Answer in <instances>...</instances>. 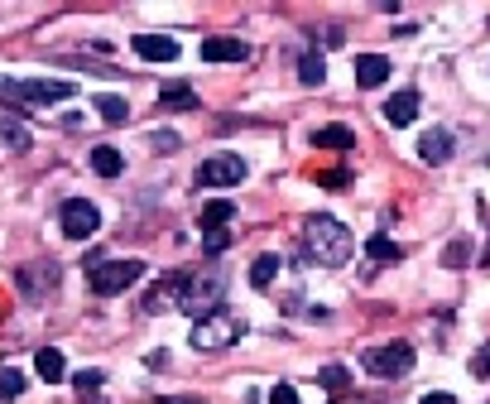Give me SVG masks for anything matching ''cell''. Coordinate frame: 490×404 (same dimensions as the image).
Wrapping results in <instances>:
<instances>
[{
  "instance_id": "8fae6325",
  "label": "cell",
  "mask_w": 490,
  "mask_h": 404,
  "mask_svg": "<svg viewBox=\"0 0 490 404\" xmlns=\"http://www.w3.org/2000/svg\"><path fill=\"white\" fill-rule=\"evenodd\" d=\"M130 44H135L139 58H149V63H174L178 58V39L174 34H139V39H130Z\"/></svg>"
},
{
  "instance_id": "ffe728a7",
  "label": "cell",
  "mask_w": 490,
  "mask_h": 404,
  "mask_svg": "<svg viewBox=\"0 0 490 404\" xmlns=\"http://www.w3.org/2000/svg\"><path fill=\"white\" fill-rule=\"evenodd\" d=\"M236 217V202H227V198H212L202 207V231H227V221Z\"/></svg>"
},
{
  "instance_id": "9a60e30c",
  "label": "cell",
  "mask_w": 490,
  "mask_h": 404,
  "mask_svg": "<svg viewBox=\"0 0 490 404\" xmlns=\"http://www.w3.org/2000/svg\"><path fill=\"white\" fill-rule=\"evenodd\" d=\"M92 106H96V116H106V125H130V102L116 92H96Z\"/></svg>"
},
{
  "instance_id": "1f68e13d",
  "label": "cell",
  "mask_w": 490,
  "mask_h": 404,
  "mask_svg": "<svg viewBox=\"0 0 490 404\" xmlns=\"http://www.w3.org/2000/svg\"><path fill=\"white\" fill-rule=\"evenodd\" d=\"M202 246L212 250V256H221V250L231 246V231H207V236H202Z\"/></svg>"
},
{
  "instance_id": "4dcf8cb0",
  "label": "cell",
  "mask_w": 490,
  "mask_h": 404,
  "mask_svg": "<svg viewBox=\"0 0 490 404\" xmlns=\"http://www.w3.org/2000/svg\"><path fill=\"white\" fill-rule=\"evenodd\" d=\"M471 375H481V381H490V342H486L481 352L471 356Z\"/></svg>"
},
{
  "instance_id": "cb8c5ba5",
  "label": "cell",
  "mask_w": 490,
  "mask_h": 404,
  "mask_svg": "<svg viewBox=\"0 0 490 404\" xmlns=\"http://www.w3.org/2000/svg\"><path fill=\"white\" fill-rule=\"evenodd\" d=\"M73 385H77V400H82V404H102V385H106V375H102V371H77V375H73Z\"/></svg>"
},
{
  "instance_id": "484cf974",
  "label": "cell",
  "mask_w": 490,
  "mask_h": 404,
  "mask_svg": "<svg viewBox=\"0 0 490 404\" xmlns=\"http://www.w3.org/2000/svg\"><path fill=\"white\" fill-rule=\"evenodd\" d=\"M279 270H284V260H279V256H260L255 265H250V284H255V289H270Z\"/></svg>"
},
{
  "instance_id": "8992f818",
  "label": "cell",
  "mask_w": 490,
  "mask_h": 404,
  "mask_svg": "<svg viewBox=\"0 0 490 404\" xmlns=\"http://www.w3.org/2000/svg\"><path fill=\"white\" fill-rule=\"evenodd\" d=\"M414 346L409 342H385V346H370L366 356H361V366H366L370 375H385V381H399V375L414 371Z\"/></svg>"
},
{
  "instance_id": "d6a6232c",
  "label": "cell",
  "mask_w": 490,
  "mask_h": 404,
  "mask_svg": "<svg viewBox=\"0 0 490 404\" xmlns=\"http://www.w3.org/2000/svg\"><path fill=\"white\" fill-rule=\"evenodd\" d=\"M322 184H327V188H346V184H352V174H346V169H332V174H322Z\"/></svg>"
},
{
  "instance_id": "9c48e42d",
  "label": "cell",
  "mask_w": 490,
  "mask_h": 404,
  "mask_svg": "<svg viewBox=\"0 0 490 404\" xmlns=\"http://www.w3.org/2000/svg\"><path fill=\"white\" fill-rule=\"evenodd\" d=\"M241 178H245V159L241 155H212L198 169L202 188H231V184H241Z\"/></svg>"
},
{
  "instance_id": "e0dca14e",
  "label": "cell",
  "mask_w": 490,
  "mask_h": 404,
  "mask_svg": "<svg viewBox=\"0 0 490 404\" xmlns=\"http://www.w3.org/2000/svg\"><path fill=\"white\" fill-rule=\"evenodd\" d=\"M0 149H5V155H24V149H30V130L20 125V116L15 121L0 116Z\"/></svg>"
},
{
  "instance_id": "277c9868",
  "label": "cell",
  "mask_w": 490,
  "mask_h": 404,
  "mask_svg": "<svg viewBox=\"0 0 490 404\" xmlns=\"http://www.w3.org/2000/svg\"><path fill=\"white\" fill-rule=\"evenodd\" d=\"M0 96H5V102H20V106H53V102H73L77 82H44V77L15 82V77H0Z\"/></svg>"
},
{
  "instance_id": "2e32d148",
  "label": "cell",
  "mask_w": 490,
  "mask_h": 404,
  "mask_svg": "<svg viewBox=\"0 0 490 404\" xmlns=\"http://www.w3.org/2000/svg\"><path fill=\"white\" fill-rule=\"evenodd\" d=\"M34 371H39V381L58 385L63 375H67V361H63L58 346H44V352H34Z\"/></svg>"
},
{
  "instance_id": "74e56055",
  "label": "cell",
  "mask_w": 490,
  "mask_h": 404,
  "mask_svg": "<svg viewBox=\"0 0 490 404\" xmlns=\"http://www.w3.org/2000/svg\"><path fill=\"white\" fill-rule=\"evenodd\" d=\"M0 404H5V400H0Z\"/></svg>"
},
{
  "instance_id": "5bb4252c",
  "label": "cell",
  "mask_w": 490,
  "mask_h": 404,
  "mask_svg": "<svg viewBox=\"0 0 490 404\" xmlns=\"http://www.w3.org/2000/svg\"><path fill=\"white\" fill-rule=\"evenodd\" d=\"M414 116H418V92H395L385 102V121L399 125V130H404V125H414Z\"/></svg>"
},
{
  "instance_id": "83f0119b",
  "label": "cell",
  "mask_w": 490,
  "mask_h": 404,
  "mask_svg": "<svg viewBox=\"0 0 490 404\" xmlns=\"http://www.w3.org/2000/svg\"><path fill=\"white\" fill-rule=\"evenodd\" d=\"M164 303H174V280H159L149 289V299H145V313H159Z\"/></svg>"
},
{
  "instance_id": "d590c367",
  "label": "cell",
  "mask_w": 490,
  "mask_h": 404,
  "mask_svg": "<svg viewBox=\"0 0 490 404\" xmlns=\"http://www.w3.org/2000/svg\"><path fill=\"white\" fill-rule=\"evenodd\" d=\"M174 404H202V400H174Z\"/></svg>"
},
{
  "instance_id": "5b68a950",
  "label": "cell",
  "mask_w": 490,
  "mask_h": 404,
  "mask_svg": "<svg viewBox=\"0 0 490 404\" xmlns=\"http://www.w3.org/2000/svg\"><path fill=\"white\" fill-rule=\"evenodd\" d=\"M139 280H145V260H102V265L87 274L92 294H102V299H116V294H125L130 284H139Z\"/></svg>"
},
{
  "instance_id": "52a82bcc",
  "label": "cell",
  "mask_w": 490,
  "mask_h": 404,
  "mask_svg": "<svg viewBox=\"0 0 490 404\" xmlns=\"http://www.w3.org/2000/svg\"><path fill=\"white\" fill-rule=\"evenodd\" d=\"M63 236H73V241H87V236H96V227H102V212H96L92 198H67L63 202Z\"/></svg>"
},
{
  "instance_id": "6da1fadb",
  "label": "cell",
  "mask_w": 490,
  "mask_h": 404,
  "mask_svg": "<svg viewBox=\"0 0 490 404\" xmlns=\"http://www.w3.org/2000/svg\"><path fill=\"white\" fill-rule=\"evenodd\" d=\"M303 250H307V260L322 265V270H342L346 260H352V231L342 227L337 217H327V212H307L303 217Z\"/></svg>"
},
{
  "instance_id": "d4e9b609",
  "label": "cell",
  "mask_w": 490,
  "mask_h": 404,
  "mask_svg": "<svg viewBox=\"0 0 490 404\" xmlns=\"http://www.w3.org/2000/svg\"><path fill=\"white\" fill-rule=\"evenodd\" d=\"M92 169L102 174V178H120V169H125L120 149H111V145H96V149H92Z\"/></svg>"
},
{
  "instance_id": "ba28073f",
  "label": "cell",
  "mask_w": 490,
  "mask_h": 404,
  "mask_svg": "<svg viewBox=\"0 0 490 404\" xmlns=\"http://www.w3.org/2000/svg\"><path fill=\"white\" fill-rule=\"evenodd\" d=\"M15 284H20V294L24 299H49V294H58V265H49V260H39V265H24V270L15 274Z\"/></svg>"
},
{
  "instance_id": "7a4b0ae2",
  "label": "cell",
  "mask_w": 490,
  "mask_h": 404,
  "mask_svg": "<svg viewBox=\"0 0 490 404\" xmlns=\"http://www.w3.org/2000/svg\"><path fill=\"white\" fill-rule=\"evenodd\" d=\"M188 337H192V346H198V352H227V346H236V342L245 337V318L231 313V309H217V313L198 318Z\"/></svg>"
},
{
  "instance_id": "ac0fdd59",
  "label": "cell",
  "mask_w": 490,
  "mask_h": 404,
  "mask_svg": "<svg viewBox=\"0 0 490 404\" xmlns=\"http://www.w3.org/2000/svg\"><path fill=\"white\" fill-rule=\"evenodd\" d=\"M159 106L164 111H198V92L183 87V82H169V87H159Z\"/></svg>"
},
{
  "instance_id": "7402d4cb",
  "label": "cell",
  "mask_w": 490,
  "mask_h": 404,
  "mask_svg": "<svg viewBox=\"0 0 490 404\" xmlns=\"http://www.w3.org/2000/svg\"><path fill=\"white\" fill-rule=\"evenodd\" d=\"M317 385L327 390L332 400H342L346 390H352V371H346V366H322V371H317Z\"/></svg>"
},
{
  "instance_id": "4316f807",
  "label": "cell",
  "mask_w": 490,
  "mask_h": 404,
  "mask_svg": "<svg viewBox=\"0 0 490 404\" xmlns=\"http://www.w3.org/2000/svg\"><path fill=\"white\" fill-rule=\"evenodd\" d=\"M24 395V371H15V366H0V400H20Z\"/></svg>"
},
{
  "instance_id": "e575fe53",
  "label": "cell",
  "mask_w": 490,
  "mask_h": 404,
  "mask_svg": "<svg viewBox=\"0 0 490 404\" xmlns=\"http://www.w3.org/2000/svg\"><path fill=\"white\" fill-rule=\"evenodd\" d=\"M423 404H457L452 395H442V390H432V395H423Z\"/></svg>"
},
{
  "instance_id": "8d00e7d4",
  "label": "cell",
  "mask_w": 490,
  "mask_h": 404,
  "mask_svg": "<svg viewBox=\"0 0 490 404\" xmlns=\"http://www.w3.org/2000/svg\"><path fill=\"white\" fill-rule=\"evenodd\" d=\"M481 265H486V270H490V250H486V256H481Z\"/></svg>"
},
{
  "instance_id": "3957f363",
  "label": "cell",
  "mask_w": 490,
  "mask_h": 404,
  "mask_svg": "<svg viewBox=\"0 0 490 404\" xmlns=\"http://www.w3.org/2000/svg\"><path fill=\"white\" fill-rule=\"evenodd\" d=\"M221 294H227V280H221V274H178L174 280V303L183 313H198V318L217 313Z\"/></svg>"
},
{
  "instance_id": "836d02e7",
  "label": "cell",
  "mask_w": 490,
  "mask_h": 404,
  "mask_svg": "<svg viewBox=\"0 0 490 404\" xmlns=\"http://www.w3.org/2000/svg\"><path fill=\"white\" fill-rule=\"evenodd\" d=\"M154 149H178V135L169 130V135H154Z\"/></svg>"
},
{
  "instance_id": "4fadbf2b",
  "label": "cell",
  "mask_w": 490,
  "mask_h": 404,
  "mask_svg": "<svg viewBox=\"0 0 490 404\" xmlns=\"http://www.w3.org/2000/svg\"><path fill=\"white\" fill-rule=\"evenodd\" d=\"M356 82L361 87H380V82H389V58L385 53H361L356 58Z\"/></svg>"
},
{
  "instance_id": "f1b7e54d",
  "label": "cell",
  "mask_w": 490,
  "mask_h": 404,
  "mask_svg": "<svg viewBox=\"0 0 490 404\" xmlns=\"http://www.w3.org/2000/svg\"><path fill=\"white\" fill-rule=\"evenodd\" d=\"M447 265H452V270H457V265H467L471 260V241H457V246H447V256H442Z\"/></svg>"
},
{
  "instance_id": "30bf717a",
  "label": "cell",
  "mask_w": 490,
  "mask_h": 404,
  "mask_svg": "<svg viewBox=\"0 0 490 404\" xmlns=\"http://www.w3.org/2000/svg\"><path fill=\"white\" fill-rule=\"evenodd\" d=\"M202 58L207 63H245L250 58V44L245 39H231V34H217L202 44Z\"/></svg>"
},
{
  "instance_id": "603a6c76",
  "label": "cell",
  "mask_w": 490,
  "mask_h": 404,
  "mask_svg": "<svg viewBox=\"0 0 490 404\" xmlns=\"http://www.w3.org/2000/svg\"><path fill=\"white\" fill-rule=\"evenodd\" d=\"M298 77H303V87H322V82H327V63H322L317 49H307L298 58Z\"/></svg>"
},
{
  "instance_id": "44dd1931",
  "label": "cell",
  "mask_w": 490,
  "mask_h": 404,
  "mask_svg": "<svg viewBox=\"0 0 490 404\" xmlns=\"http://www.w3.org/2000/svg\"><path fill=\"white\" fill-rule=\"evenodd\" d=\"M366 256H370L375 265H399V260H404V246L389 241V236H370V241H366Z\"/></svg>"
},
{
  "instance_id": "f546056e",
  "label": "cell",
  "mask_w": 490,
  "mask_h": 404,
  "mask_svg": "<svg viewBox=\"0 0 490 404\" xmlns=\"http://www.w3.org/2000/svg\"><path fill=\"white\" fill-rule=\"evenodd\" d=\"M270 404H298V390H293L289 381H279V385L270 390Z\"/></svg>"
},
{
  "instance_id": "d6986e66",
  "label": "cell",
  "mask_w": 490,
  "mask_h": 404,
  "mask_svg": "<svg viewBox=\"0 0 490 404\" xmlns=\"http://www.w3.org/2000/svg\"><path fill=\"white\" fill-rule=\"evenodd\" d=\"M313 145L317 149H342V155H346V149L356 145V135L346 130V125H322V130H313Z\"/></svg>"
},
{
  "instance_id": "7c38bea8",
  "label": "cell",
  "mask_w": 490,
  "mask_h": 404,
  "mask_svg": "<svg viewBox=\"0 0 490 404\" xmlns=\"http://www.w3.org/2000/svg\"><path fill=\"white\" fill-rule=\"evenodd\" d=\"M418 159L423 164H447L452 159V135L447 130H423L418 135Z\"/></svg>"
}]
</instances>
